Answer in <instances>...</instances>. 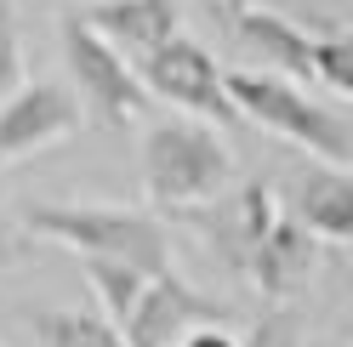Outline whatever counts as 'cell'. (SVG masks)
Returning a JSON list of instances; mask_svg holds the SVG:
<instances>
[{
	"label": "cell",
	"instance_id": "6da1fadb",
	"mask_svg": "<svg viewBox=\"0 0 353 347\" xmlns=\"http://www.w3.org/2000/svg\"><path fill=\"white\" fill-rule=\"evenodd\" d=\"M223 92H228V108L239 120H251V125H262V132L285 137L291 148H307L319 165L347 171V160H353V125H347L342 108L307 97V92H296L291 80L262 74V69H228Z\"/></svg>",
	"mask_w": 353,
	"mask_h": 347
},
{
	"label": "cell",
	"instance_id": "7a4b0ae2",
	"mask_svg": "<svg viewBox=\"0 0 353 347\" xmlns=\"http://www.w3.org/2000/svg\"><path fill=\"white\" fill-rule=\"evenodd\" d=\"M234 160L216 125H200L188 114H165L143 132V193L160 211H194L228 193Z\"/></svg>",
	"mask_w": 353,
	"mask_h": 347
},
{
	"label": "cell",
	"instance_id": "3957f363",
	"mask_svg": "<svg viewBox=\"0 0 353 347\" xmlns=\"http://www.w3.org/2000/svg\"><path fill=\"white\" fill-rule=\"evenodd\" d=\"M23 228L40 233L52 245H69L80 262H125L148 279L171 273V240L148 211H125V205H29Z\"/></svg>",
	"mask_w": 353,
	"mask_h": 347
},
{
	"label": "cell",
	"instance_id": "277c9868",
	"mask_svg": "<svg viewBox=\"0 0 353 347\" xmlns=\"http://www.w3.org/2000/svg\"><path fill=\"white\" fill-rule=\"evenodd\" d=\"M131 74L148 92V103L160 97L200 125H239V114L228 108V92H223V69H216V57L194 34H171L143 63H131Z\"/></svg>",
	"mask_w": 353,
	"mask_h": 347
},
{
	"label": "cell",
	"instance_id": "5b68a950",
	"mask_svg": "<svg viewBox=\"0 0 353 347\" xmlns=\"http://www.w3.org/2000/svg\"><path fill=\"white\" fill-rule=\"evenodd\" d=\"M57 34H63V63H69V74H74V103L97 125H125V120H137L148 108V92L137 85L131 63L108 46V40H97L74 12H63Z\"/></svg>",
	"mask_w": 353,
	"mask_h": 347
},
{
	"label": "cell",
	"instance_id": "8992f818",
	"mask_svg": "<svg viewBox=\"0 0 353 347\" xmlns=\"http://www.w3.org/2000/svg\"><path fill=\"white\" fill-rule=\"evenodd\" d=\"M223 6V23L234 29V40L245 52H256L268 69L262 74H279V80H314V46H319V34L330 29H302L291 12H279V6H256V0H216Z\"/></svg>",
	"mask_w": 353,
	"mask_h": 347
},
{
	"label": "cell",
	"instance_id": "52a82bcc",
	"mask_svg": "<svg viewBox=\"0 0 353 347\" xmlns=\"http://www.w3.org/2000/svg\"><path fill=\"white\" fill-rule=\"evenodd\" d=\"M80 132V103L57 80H29L0 103V171Z\"/></svg>",
	"mask_w": 353,
	"mask_h": 347
},
{
	"label": "cell",
	"instance_id": "ba28073f",
	"mask_svg": "<svg viewBox=\"0 0 353 347\" xmlns=\"http://www.w3.org/2000/svg\"><path fill=\"white\" fill-rule=\"evenodd\" d=\"M223 319H228V308H216L211 296H200L188 279L160 273V279L143 285L131 319L120 324V341L125 347H176L188 330H205V324H223Z\"/></svg>",
	"mask_w": 353,
	"mask_h": 347
},
{
	"label": "cell",
	"instance_id": "9c48e42d",
	"mask_svg": "<svg viewBox=\"0 0 353 347\" xmlns=\"http://www.w3.org/2000/svg\"><path fill=\"white\" fill-rule=\"evenodd\" d=\"M97 40H108L125 63H143L154 46L183 34V0H97V6L74 12Z\"/></svg>",
	"mask_w": 353,
	"mask_h": 347
},
{
	"label": "cell",
	"instance_id": "30bf717a",
	"mask_svg": "<svg viewBox=\"0 0 353 347\" xmlns=\"http://www.w3.org/2000/svg\"><path fill=\"white\" fill-rule=\"evenodd\" d=\"M285 216H291L307 240L347 245L353 240V182H347V171H336V165L307 171V177L296 182V205Z\"/></svg>",
	"mask_w": 353,
	"mask_h": 347
},
{
	"label": "cell",
	"instance_id": "8fae6325",
	"mask_svg": "<svg viewBox=\"0 0 353 347\" xmlns=\"http://www.w3.org/2000/svg\"><path fill=\"white\" fill-rule=\"evenodd\" d=\"M314 262H319V240H307L291 216H279V222L268 228V240L256 245L245 279H251L262 296H291L302 279L314 273Z\"/></svg>",
	"mask_w": 353,
	"mask_h": 347
},
{
	"label": "cell",
	"instance_id": "7c38bea8",
	"mask_svg": "<svg viewBox=\"0 0 353 347\" xmlns=\"http://www.w3.org/2000/svg\"><path fill=\"white\" fill-rule=\"evenodd\" d=\"M29 324H34L40 347H125L114 324L85 308H34Z\"/></svg>",
	"mask_w": 353,
	"mask_h": 347
},
{
	"label": "cell",
	"instance_id": "4fadbf2b",
	"mask_svg": "<svg viewBox=\"0 0 353 347\" xmlns=\"http://www.w3.org/2000/svg\"><path fill=\"white\" fill-rule=\"evenodd\" d=\"M85 285L97 291V302H103V319L120 324L131 319V308H137V296H143V285H148V273H137V268H125V262H97V256H85Z\"/></svg>",
	"mask_w": 353,
	"mask_h": 347
},
{
	"label": "cell",
	"instance_id": "5bb4252c",
	"mask_svg": "<svg viewBox=\"0 0 353 347\" xmlns=\"http://www.w3.org/2000/svg\"><path fill=\"white\" fill-rule=\"evenodd\" d=\"M314 85H325L330 97H347L353 92V40L342 23H330L314 46Z\"/></svg>",
	"mask_w": 353,
	"mask_h": 347
},
{
	"label": "cell",
	"instance_id": "9a60e30c",
	"mask_svg": "<svg viewBox=\"0 0 353 347\" xmlns=\"http://www.w3.org/2000/svg\"><path fill=\"white\" fill-rule=\"evenodd\" d=\"M17 85H23V52H17L12 12L0 6V92H17Z\"/></svg>",
	"mask_w": 353,
	"mask_h": 347
},
{
	"label": "cell",
	"instance_id": "2e32d148",
	"mask_svg": "<svg viewBox=\"0 0 353 347\" xmlns=\"http://www.w3.org/2000/svg\"><path fill=\"white\" fill-rule=\"evenodd\" d=\"M251 347H302V336H296V324L279 313V319H268V324L256 330V341H251Z\"/></svg>",
	"mask_w": 353,
	"mask_h": 347
},
{
	"label": "cell",
	"instance_id": "e0dca14e",
	"mask_svg": "<svg viewBox=\"0 0 353 347\" xmlns=\"http://www.w3.org/2000/svg\"><path fill=\"white\" fill-rule=\"evenodd\" d=\"M176 347H239V341H234L228 330H216V324H205V330H188Z\"/></svg>",
	"mask_w": 353,
	"mask_h": 347
},
{
	"label": "cell",
	"instance_id": "ac0fdd59",
	"mask_svg": "<svg viewBox=\"0 0 353 347\" xmlns=\"http://www.w3.org/2000/svg\"><path fill=\"white\" fill-rule=\"evenodd\" d=\"M0 251H12V222H6V205H0Z\"/></svg>",
	"mask_w": 353,
	"mask_h": 347
},
{
	"label": "cell",
	"instance_id": "d6986e66",
	"mask_svg": "<svg viewBox=\"0 0 353 347\" xmlns=\"http://www.w3.org/2000/svg\"><path fill=\"white\" fill-rule=\"evenodd\" d=\"M256 6H279V12H285V0H256Z\"/></svg>",
	"mask_w": 353,
	"mask_h": 347
},
{
	"label": "cell",
	"instance_id": "ffe728a7",
	"mask_svg": "<svg viewBox=\"0 0 353 347\" xmlns=\"http://www.w3.org/2000/svg\"><path fill=\"white\" fill-rule=\"evenodd\" d=\"M330 347H347V341H330Z\"/></svg>",
	"mask_w": 353,
	"mask_h": 347
}]
</instances>
